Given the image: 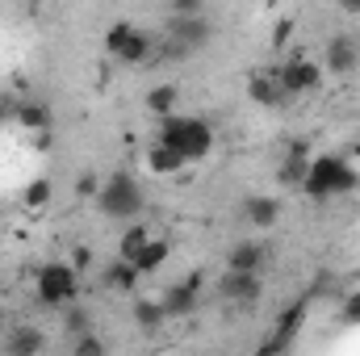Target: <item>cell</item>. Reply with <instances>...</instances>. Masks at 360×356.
<instances>
[{"instance_id": "obj_1", "label": "cell", "mask_w": 360, "mask_h": 356, "mask_svg": "<svg viewBox=\"0 0 360 356\" xmlns=\"http://www.w3.org/2000/svg\"><path fill=\"white\" fill-rule=\"evenodd\" d=\"M155 143L172 147L184 164H193V160H205L214 151V126L205 117H193V113H172V117L160 122Z\"/></svg>"}, {"instance_id": "obj_2", "label": "cell", "mask_w": 360, "mask_h": 356, "mask_svg": "<svg viewBox=\"0 0 360 356\" xmlns=\"http://www.w3.org/2000/svg\"><path fill=\"white\" fill-rule=\"evenodd\" d=\"M360 184V172L348 164V160H340V155H314L310 160V172H306V193L314 197V201H327V197H340V193H352Z\"/></svg>"}, {"instance_id": "obj_3", "label": "cell", "mask_w": 360, "mask_h": 356, "mask_svg": "<svg viewBox=\"0 0 360 356\" xmlns=\"http://www.w3.org/2000/svg\"><path fill=\"white\" fill-rule=\"evenodd\" d=\"M96 210L105 218H139L143 210V189L130 172H113V177L101 180V193H96Z\"/></svg>"}, {"instance_id": "obj_4", "label": "cell", "mask_w": 360, "mask_h": 356, "mask_svg": "<svg viewBox=\"0 0 360 356\" xmlns=\"http://www.w3.org/2000/svg\"><path fill=\"white\" fill-rule=\"evenodd\" d=\"M80 293V272L68 260H51L38 268V302L51 310H68Z\"/></svg>"}, {"instance_id": "obj_5", "label": "cell", "mask_w": 360, "mask_h": 356, "mask_svg": "<svg viewBox=\"0 0 360 356\" xmlns=\"http://www.w3.org/2000/svg\"><path fill=\"white\" fill-rule=\"evenodd\" d=\"M105 51H109L113 59L139 68V63H151V55H155V38H151L147 30L130 25V21H113V25L105 30Z\"/></svg>"}, {"instance_id": "obj_6", "label": "cell", "mask_w": 360, "mask_h": 356, "mask_svg": "<svg viewBox=\"0 0 360 356\" xmlns=\"http://www.w3.org/2000/svg\"><path fill=\"white\" fill-rule=\"evenodd\" d=\"M310 302H314V293H302V298H293V302L281 310V319H276L272 336L260 344V352H256V356H285V352H289V348L297 344L302 327H306V310H310Z\"/></svg>"}, {"instance_id": "obj_7", "label": "cell", "mask_w": 360, "mask_h": 356, "mask_svg": "<svg viewBox=\"0 0 360 356\" xmlns=\"http://www.w3.org/2000/svg\"><path fill=\"white\" fill-rule=\"evenodd\" d=\"M214 293H218L222 302H231V306H256V302L264 298V281L252 276V272H231V268H222L218 281H214Z\"/></svg>"}, {"instance_id": "obj_8", "label": "cell", "mask_w": 360, "mask_h": 356, "mask_svg": "<svg viewBox=\"0 0 360 356\" xmlns=\"http://www.w3.org/2000/svg\"><path fill=\"white\" fill-rule=\"evenodd\" d=\"M276 80H281L285 96H302L323 84V68H314V59H306V55H293L276 68Z\"/></svg>"}, {"instance_id": "obj_9", "label": "cell", "mask_w": 360, "mask_h": 356, "mask_svg": "<svg viewBox=\"0 0 360 356\" xmlns=\"http://www.w3.org/2000/svg\"><path fill=\"white\" fill-rule=\"evenodd\" d=\"M323 68L331 72V76H352L360 68V38L356 34H331L327 38V55H323Z\"/></svg>"}, {"instance_id": "obj_10", "label": "cell", "mask_w": 360, "mask_h": 356, "mask_svg": "<svg viewBox=\"0 0 360 356\" xmlns=\"http://www.w3.org/2000/svg\"><path fill=\"white\" fill-rule=\"evenodd\" d=\"M197 302H201V276H188V281H180V285H172V289L160 293V306H164L168 319H184V314H193Z\"/></svg>"}, {"instance_id": "obj_11", "label": "cell", "mask_w": 360, "mask_h": 356, "mask_svg": "<svg viewBox=\"0 0 360 356\" xmlns=\"http://www.w3.org/2000/svg\"><path fill=\"white\" fill-rule=\"evenodd\" d=\"M46 348V331L34 323H17L13 331H4V356H42Z\"/></svg>"}, {"instance_id": "obj_12", "label": "cell", "mask_w": 360, "mask_h": 356, "mask_svg": "<svg viewBox=\"0 0 360 356\" xmlns=\"http://www.w3.org/2000/svg\"><path fill=\"white\" fill-rule=\"evenodd\" d=\"M310 160H314V155H310V147H306V143H293V147L285 151V160H281V172H276L281 184L302 189V184H306V172H310Z\"/></svg>"}, {"instance_id": "obj_13", "label": "cell", "mask_w": 360, "mask_h": 356, "mask_svg": "<svg viewBox=\"0 0 360 356\" xmlns=\"http://www.w3.org/2000/svg\"><path fill=\"white\" fill-rule=\"evenodd\" d=\"M243 218H248L256 231H269V227L281 222V201L269 197V193H256V197H248V201H243Z\"/></svg>"}, {"instance_id": "obj_14", "label": "cell", "mask_w": 360, "mask_h": 356, "mask_svg": "<svg viewBox=\"0 0 360 356\" xmlns=\"http://www.w3.org/2000/svg\"><path fill=\"white\" fill-rule=\"evenodd\" d=\"M226 268H231V272H252V276H260V268H264V248H260L256 239H239V243L226 252Z\"/></svg>"}, {"instance_id": "obj_15", "label": "cell", "mask_w": 360, "mask_h": 356, "mask_svg": "<svg viewBox=\"0 0 360 356\" xmlns=\"http://www.w3.org/2000/svg\"><path fill=\"white\" fill-rule=\"evenodd\" d=\"M248 92H252V101L264 105V109H281V105H289V96H285V89H281L276 72H256L252 84H248Z\"/></svg>"}, {"instance_id": "obj_16", "label": "cell", "mask_w": 360, "mask_h": 356, "mask_svg": "<svg viewBox=\"0 0 360 356\" xmlns=\"http://www.w3.org/2000/svg\"><path fill=\"white\" fill-rule=\"evenodd\" d=\"M143 105H147V113H155V117L164 122V117L180 113V89L176 84H155V89H147Z\"/></svg>"}, {"instance_id": "obj_17", "label": "cell", "mask_w": 360, "mask_h": 356, "mask_svg": "<svg viewBox=\"0 0 360 356\" xmlns=\"http://www.w3.org/2000/svg\"><path fill=\"white\" fill-rule=\"evenodd\" d=\"M101 281H105V289H113V293H134L139 289V268L134 265H126V260H113V265L101 272Z\"/></svg>"}, {"instance_id": "obj_18", "label": "cell", "mask_w": 360, "mask_h": 356, "mask_svg": "<svg viewBox=\"0 0 360 356\" xmlns=\"http://www.w3.org/2000/svg\"><path fill=\"white\" fill-rule=\"evenodd\" d=\"M180 168H184V160H180L172 147H160V143L147 147V172L151 177H176Z\"/></svg>"}, {"instance_id": "obj_19", "label": "cell", "mask_w": 360, "mask_h": 356, "mask_svg": "<svg viewBox=\"0 0 360 356\" xmlns=\"http://www.w3.org/2000/svg\"><path fill=\"white\" fill-rule=\"evenodd\" d=\"M13 117H17L25 130H34V134H46V130H51V109H46V101H21Z\"/></svg>"}, {"instance_id": "obj_20", "label": "cell", "mask_w": 360, "mask_h": 356, "mask_svg": "<svg viewBox=\"0 0 360 356\" xmlns=\"http://www.w3.org/2000/svg\"><path fill=\"white\" fill-rule=\"evenodd\" d=\"M155 235H151V227H143V222H134V227H126V235H122V256L117 260H126V265H134L143 252H147V243H151Z\"/></svg>"}, {"instance_id": "obj_21", "label": "cell", "mask_w": 360, "mask_h": 356, "mask_svg": "<svg viewBox=\"0 0 360 356\" xmlns=\"http://www.w3.org/2000/svg\"><path fill=\"white\" fill-rule=\"evenodd\" d=\"M134 323H139L147 336H155V331L168 323V314H164L160 298H139V302H134Z\"/></svg>"}, {"instance_id": "obj_22", "label": "cell", "mask_w": 360, "mask_h": 356, "mask_svg": "<svg viewBox=\"0 0 360 356\" xmlns=\"http://www.w3.org/2000/svg\"><path fill=\"white\" fill-rule=\"evenodd\" d=\"M168 256H172V243H168V239H151V243H147V252L134 260L139 276H151V272H160V268L168 265Z\"/></svg>"}, {"instance_id": "obj_23", "label": "cell", "mask_w": 360, "mask_h": 356, "mask_svg": "<svg viewBox=\"0 0 360 356\" xmlns=\"http://www.w3.org/2000/svg\"><path fill=\"white\" fill-rule=\"evenodd\" d=\"M63 323H68V331L80 340V336H92V314L80 306V302H72L68 310H63Z\"/></svg>"}, {"instance_id": "obj_24", "label": "cell", "mask_w": 360, "mask_h": 356, "mask_svg": "<svg viewBox=\"0 0 360 356\" xmlns=\"http://www.w3.org/2000/svg\"><path fill=\"white\" fill-rule=\"evenodd\" d=\"M51 197H55V189H51V180H46V177L30 180V189H25V205H30V210H42V205H51Z\"/></svg>"}, {"instance_id": "obj_25", "label": "cell", "mask_w": 360, "mask_h": 356, "mask_svg": "<svg viewBox=\"0 0 360 356\" xmlns=\"http://www.w3.org/2000/svg\"><path fill=\"white\" fill-rule=\"evenodd\" d=\"M72 356H105V344L96 340V331H92V336H80L76 348H72Z\"/></svg>"}, {"instance_id": "obj_26", "label": "cell", "mask_w": 360, "mask_h": 356, "mask_svg": "<svg viewBox=\"0 0 360 356\" xmlns=\"http://www.w3.org/2000/svg\"><path fill=\"white\" fill-rule=\"evenodd\" d=\"M344 323L348 327H360V293H348L344 298Z\"/></svg>"}, {"instance_id": "obj_27", "label": "cell", "mask_w": 360, "mask_h": 356, "mask_svg": "<svg viewBox=\"0 0 360 356\" xmlns=\"http://www.w3.org/2000/svg\"><path fill=\"white\" fill-rule=\"evenodd\" d=\"M96 193H101L96 177H80V180H76V197H92V201H96Z\"/></svg>"}, {"instance_id": "obj_28", "label": "cell", "mask_w": 360, "mask_h": 356, "mask_svg": "<svg viewBox=\"0 0 360 356\" xmlns=\"http://www.w3.org/2000/svg\"><path fill=\"white\" fill-rule=\"evenodd\" d=\"M68 265L76 268V272H89V268H92V252H89V248H76V252H72V260H68Z\"/></svg>"}, {"instance_id": "obj_29", "label": "cell", "mask_w": 360, "mask_h": 356, "mask_svg": "<svg viewBox=\"0 0 360 356\" xmlns=\"http://www.w3.org/2000/svg\"><path fill=\"white\" fill-rule=\"evenodd\" d=\"M289 30H293V21L285 17V21H276V30H272V46H285L289 42Z\"/></svg>"}, {"instance_id": "obj_30", "label": "cell", "mask_w": 360, "mask_h": 356, "mask_svg": "<svg viewBox=\"0 0 360 356\" xmlns=\"http://www.w3.org/2000/svg\"><path fill=\"white\" fill-rule=\"evenodd\" d=\"M13 113H17V105H8V101L0 96V126H4V122H13Z\"/></svg>"}, {"instance_id": "obj_31", "label": "cell", "mask_w": 360, "mask_h": 356, "mask_svg": "<svg viewBox=\"0 0 360 356\" xmlns=\"http://www.w3.org/2000/svg\"><path fill=\"white\" fill-rule=\"evenodd\" d=\"M4 331H8V314L0 310V336H4Z\"/></svg>"}]
</instances>
